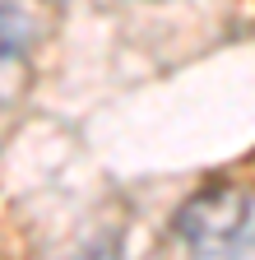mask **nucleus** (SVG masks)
<instances>
[{"label":"nucleus","instance_id":"f03ea898","mask_svg":"<svg viewBox=\"0 0 255 260\" xmlns=\"http://www.w3.org/2000/svg\"><path fill=\"white\" fill-rule=\"evenodd\" d=\"M33 42V14L19 5H0V65L19 60Z\"/></svg>","mask_w":255,"mask_h":260},{"label":"nucleus","instance_id":"f257e3e1","mask_svg":"<svg viewBox=\"0 0 255 260\" xmlns=\"http://www.w3.org/2000/svg\"><path fill=\"white\" fill-rule=\"evenodd\" d=\"M250 228V190L237 181H213L204 186L195 200H186V209L176 214V233L181 242H190L195 251H223L237 246Z\"/></svg>","mask_w":255,"mask_h":260}]
</instances>
